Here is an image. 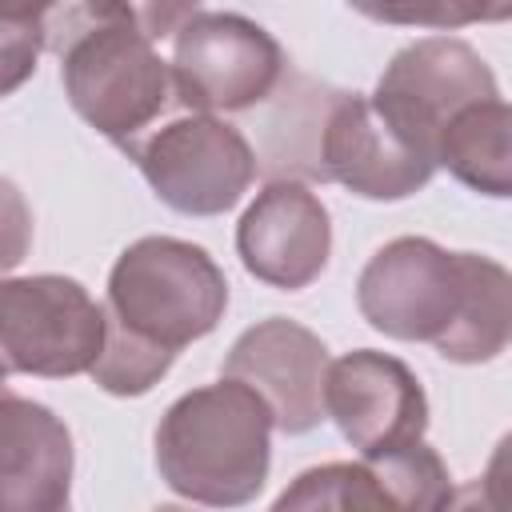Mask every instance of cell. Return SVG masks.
Masks as SVG:
<instances>
[{
  "instance_id": "cell-24",
  "label": "cell",
  "mask_w": 512,
  "mask_h": 512,
  "mask_svg": "<svg viewBox=\"0 0 512 512\" xmlns=\"http://www.w3.org/2000/svg\"><path fill=\"white\" fill-rule=\"evenodd\" d=\"M152 512H192V508H180V504H160V508H152Z\"/></svg>"
},
{
  "instance_id": "cell-11",
  "label": "cell",
  "mask_w": 512,
  "mask_h": 512,
  "mask_svg": "<svg viewBox=\"0 0 512 512\" xmlns=\"http://www.w3.org/2000/svg\"><path fill=\"white\" fill-rule=\"evenodd\" d=\"M332 248L328 208L296 180H272L236 224V252L244 268L284 292L308 288Z\"/></svg>"
},
{
  "instance_id": "cell-21",
  "label": "cell",
  "mask_w": 512,
  "mask_h": 512,
  "mask_svg": "<svg viewBox=\"0 0 512 512\" xmlns=\"http://www.w3.org/2000/svg\"><path fill=\"white\" fill-rule=\"evenodd\" d=\"M376 20H400V24H464V20H500L512 16V8H364Z\"/></svg>"
},
{
  "instance_id": "cell-19",
  "label": "cell",
  "mask_w": 512,
  "mask_h": 512,
  "mask_svg": "<svg viewBox=\"0 0 512 512\" xmlns=\"http://www.w3.org/2000/svg\"><path fill=\"white\" fill-rule=\"evenodd\" d=\"M364 460L384 480V488L392 492L400 512H440V504L452 496L448 468L424 440L380 452V456H364Z\"/></svg>"
},
{
  "instance_id": "cell-20",
  "label": "cell",
  "mask_w": 512,
  "mask_h": 512,
  "mask_svg": "<svg viewBox=\"0 0 512 512\" xmlns=\"http://www.w3.org/2000/svg\"><path fill=\"white\" fill-rule=\"evenodd\" d=\"M48 44V8H0V60H4V92L36 68L40 48Z\"/></svg>"
},
{
  "instance_id": "cell-18",
  "label": "cell",
  "mask_w": 512,
  "mask_h": 512,
  "mask_svg": "<svg viewBox=\"0 0 512 512\" xmlns=\"http://www.w3.org/2000/svg\"><path fill=\"white\" fill-rule=\"evenodd\" d=\"M104 316H108L104 352H100V360H96V368H92V380H96L104 392H112V396H144V392L172 368L176 352H168V348H160V344L136 336V332L124 328L108 308H104Z\"/></svg>"
},
{
  "instance_id": "cell-15",
  "label": "cell",
  "mask_w": 512,
  "mask_h": 512,
  "mask_svg": "<svg viewBox=\"0 0 512 512\" xmlns=\"http://www.w3.org/2000/svg\"><path fill=\"white\" fill-rule=\"evenodd\" d=\"M436 160L480 196H512V104L464 108L440 136Z\"/></svg>"
},
{
  "instance_id": "cell-17",
  "label": "cell",
  "mask_w": 512,
  "mask_h": 512,
  "mask_svg": "<svg viewBox=\"0 0 512 512\" xmlns=\"http://www.w3.org/2000/svg\"><path fill=\"white\" fill-rule=\"evenodd\" d=\"M272 512H400L384 480L368 460L360 464H320L300 472Z\"/></svg>"
},
{
  "instance_id": "cell-3",
  "label": "cell",
  "mask_w": 512,
  "mask_h": 512,
  "mask_svg": "<svg viewBox=\"0 0 512 512\" xmlns=\"http://www.w3.org/2000/svg\"><path fill=\"white\" fill-rule=\"evenodd\" d=\"M228 304V280L216 260L188 240L144 236L120 252L108 276L104 308L136 336L180 352L208 336Z\"/></svg>"
},
{
  "instance_id": "cell-1",
  "label": "cell",
  "mask_w": 512,
  "mask_h": 512,
  "mask_svg": "<svg viewBox=\"0 0 512 512\" xmlns=\"http://www.w3.org/2000/svg\"><path fill=\"white\" fill-rule=\"evenodd\" d=\"M48 48L60 52L68 104L108 140L136 148L144 128L176 96L172 64L156 52L144 8L64 4L48 8Z\"/></svg>"
},
{
  "instance_id": "cell-7",
  "label": "cell",
  "mask_w": 512,
  "mask_h": 512,
  "mask_svg": "<svg viewBox=\"0 0 512 512\" xmlns=\"http://www.w3.org/2000/svg\"><path fill=\"white\" fill-rule=\"evenodd\" d=\"M104 328V304L68 276H24L0 288V352L8 376L92 372L104 352Z\"/></svg>"
},
{
  "instance_id": "cell-4",
  "label": "cell",
  "mask_w": 512,
  "mask_h": 512,
  "mask_svg": "<svg viewBox=\"0 0 512 512\" xmlns=\"http://www.w3.org/2000/svg\"><path fill=\"white\" fill-rule=\"evenodd\" d=\"M284 80L280 44L236 12L192 8L172 36V88L192 112H248Z\"/></svg>"
},
{
  "instance_id": "cell-10",
  "label": "cell",
  "mask_w": 512,
  "mask_h": 512,
  "mask_svg": "<svg viewBox=\"0 0 512 512\" xmlns=\"http://www.w3.org/2000/svg\"><path fill=\"white\" fill-rule=\"evenodd\" d=\"M328 368L332 360L324 340L284 316L252 324L224 360V376L248 384L272 408L276 428L288 436L312 432L328 416Z\"/></svg>"
},
{
  "instance_id": "cell-8",
  "label": "cell",
  "mask_w": 512,
  "mask_h": 512,
  "mask_svg": "<svg viewBox=\"0 0 512 512\" xmlns=\"http://www.w3.org/2000/svg\"><path fill=\"white\" fill-rule=\"evenodd\" d=\"M152 192L184 216L228 212L256 176V152L228 120L192 112L128 148Z\"/></svg>"
},
{
  "instance_id": "cell-12",
  "label": "cell",
  "mask_w": 512,
  "mask_h": 512,
  "mask_svg": "<svg viewBox=\"0 0 512 512\" xmlns=\"http://www.w3.org/2000/svg\"><path fill=\"white\" fill-rule=\"evenodd\" d=\"M324 172L364 200H404L432 180L436 160L400 140L376 112L372 96L344 92L328 120Z\"/></svg>"
},
{
  "instance_id": "cell-23",
  "label": "cell",
  "mask_w": 512,
  "mask_h": 512,
  "mask_svg": "<svg viewBox=\"0 0 512 512\" xmlns=\"http://www.w3.org/2000/svg\"><path fill=\"white\" fill-rule=\"evenodd\" d=\"M440 512H496V508L488 504V496H484L480 480H472V484L452 488V496L440 504Z\"/></svg>"
},
{
  "instance_id": "cell-6",
  "label": "cell",
  "mask_w": 512,
  "mask_h": 512,
  "mask_svg": "<svg viewBox=\"0 0 512 512\" xmlns=\"http://www.w3.org/2000/svg\"><path fill=\"white\" fill-rule=\"evenodd\" d=\"M484 100H496V76L472 44L452 36H428L400 48L372 92L388 128L428 160H436L444 128Z\"/></svg>"
},
{
  "instance_id": "cell-5",
  "label": "cell",
  "mask_w": 512,
  "mask_h": 512,
  "mask_svg": "<svg viewBox=\"0 0 512 512\" xmlns=\"http://www.w3.org/2000/svg\"><path fill=\"white\" fill-rule=\"evenodd\" d=\"M360 316L396 340L452 336L468 304V252H448L424 236L384 244L356 280Z\"/></svg>"
},
{
  "instance_id": "cell-14",
  "label": "cell",
  "mask_w": 512,
  "mask_h": 512,
  "mask_svg": "<svg viewBox=\"0 0 512 512\" xmlns=\"http://www.w3.org/2000/svg\"><path fill=\"white\" fill-rule=\"evenodd\" d=\"M344 92L304 72H284L280 88L264 100L256 124V164L272 180H328L324 136L332 108Z\"/></svg>"
},
{
  "instance_id": "cell-13",
  "label": "cell",
  "mask_w": 512,
  "mask_h": 512,
  "mask_svg": "<svg viewBox=\"0 0 512 512\" xmlns=\"http://www.w3.org/2000/svg\"><path fill=\"white\" fill-rule=\"evenodd\" d=\"M72 436L68 428L16 392L0 416V512H68Z\"/></svg>"
},
{
  "instance_id": "cell-9",
  "label": "cell",
  "mask_w": 512,
  "mask_h": 512,
  "mask_svg": "<svg viewBox=\"0 0 512 512\" xmlns=\"http://www.w3.org/2000/svg\"><path fill=\"white\" fill-rule=\"evenodd\" d=\"M324 404L340 436L364 456L416 444L428 428V396L416 372L404 360L372 348L332 360Z\"/></svg>"
},
{
  "instance_id": "cell-2",
  "label": "cell",
  "mask_w": 512,
  "mask_h": 512,
  "mask_svg": "<svg viewBox=\"0 0 512 512\" xmlns=\"http://www.w3.org/2000/svg\"><path fill=\"white\" fill-rule=\"evenodd\" d=\"M272 408L240 380L180 396L156 428V468L172 492L208 508L248 504L272 464Z\"/></svg>"
},
{
  "instance_id": "cell-22",
  "label": "cell",
  "mask_w": 512,
  "mask_h": 512,
  "mask_svg": "<svg viewBox=\"0 0 512 512\" xmlns=\"http://www.w3.org/2000/svg\"><path fill=\"white\" fill-rule=\"evenodd\" d=\"M480 488H484V496L496 512H512V432L496 440Z\"/></svg>"
},
{
  "instance_id": "cell-16",
  "label": "cell",
  "mask_w": 512,
  "mask_h": 512,
  "mask_svg": "<svg viewBox=\"0 0 512 512\" xmlns=\"http://www.w3.org/2000/svg\"><path fill=\"white\" fill-rule=\"evenodd\" d=\"M512 344V272L468 252V304L460 324L436 352L452 364H484Z\"/></svg>"
}]
</instances>
